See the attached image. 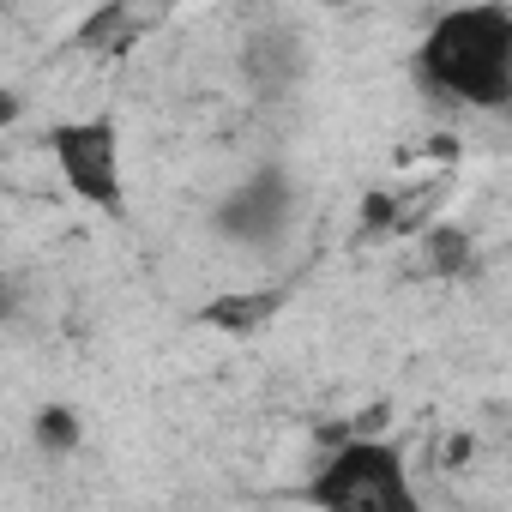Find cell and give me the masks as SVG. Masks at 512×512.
<instances>
[{"instance_id":"obj_1","label":"cell","mask_w":512,"mask_h":512,"mask_svg":"<svg viewBox=\"0 0 512 512\" xmlns=\"http://www.w3.org/2000/svg\"><path fill=\"white\" fill-rule=\"evenodd\" d=\"M416 73L458 109H506L512 97V13L500 0H464L440 13L416 49Z\"/></svg>"},{"instance_id":"obj_2","label":"cell","mask_w":512,"mask_h":512,"mask_svg":"<svg viewBox=\"0 0 512 512\" xmlns=\"http://www.w3.org/2000/svg\"><path fill=\"white\" fill-rule=\"evenodd\" d=\"M308 500L332 512H416V494L404 482V452L380 434H350L326 458V470L308 482Z\"/></svg>"},{"instance_id":"obj_3","label":"cell","mask_w":512,"mask_h":512,"mask_svg":"<svg viewBox=\"0 0 512 512\" xmlns=\"http://www.w3.org/2000/svg\"><path fill=\"white\" fill-rule=\"evenodd\" d=\"M49 157L67 181V193H79L97 211H121L127 199V175H121V133L109 115H85V121H61L49 133Z\"/></svg>"},{"instance_id":"obj_4","label":"cell","mask_w":512,"mask_h":512,"mask_svg":"<svg viewBox=\"0 0 512 512\" xmlns=\"http://www.w3.org/2000/svg\"><path fill=\"white\" fill-rule=\"evenodd\" d=\"M308 67V43L296 37V25H260L241 43V73L260 91H290Z\"/></svg>"},{"instance_id":"obj_5","label":"cell","mask_w":512,"mask_h":512,"mask_svg":"<svg viewBox=\"0 0 512 512\" xmlns=\"http://www.w3.org/2000/svg\"><path fill=\"white\" fill-rule=\"evenodd\" d=\"M278 308H284V290H223L199 308V320L217 332H253V326H272Z\"/></svg>"},{"instance_id":"obj_6","label":"cell","mask_w":512,"mask_h":512,"mask_svg":"<svg viewBox=\"0 0 512 512\" xmlns=\"http://www.w3.org/2000/svg\"><path fill=\"white\" fill-rule=\"evenodd\" d=\"M422 260L434 278H470L476 272V235L464 223H422Z\"/></svg>"},{"instance_id":"obj_7","label":"cell","mask_w":512,"mask_h":512,"mask_svg":"<svg viewBox=\"0 0 512 512\" xmlns=\"http://www.w3.org/2000/svg\"><path fill=\"white\" fill-rule=\"evenodd\" d=\"M79 434H85V428H79V416H73V410H61V404H49V410L37 416V446H43V452H55V458H61V452H79Z\"/></svg>"},{"instance_id":"obj_8","label":"cell","mask_w":512,"mask_h":512,"mask_svg":"<svg viewBox=\"0 0 512 512\" xmlns=\"http://www.w3.org/2000/svg\"><path fill=\"white\" fill-rule=\"evenodd\" d=\"M392 205H398V193H368L362 199V235H386L392 229Z\"/></svg>"},{"instance_id":"obj_9","label":"cell","mask_w":512,"mask_h":512,"mask_svg":"<svg viewBox=\"0 0 512 512\" xmlns=\"http://www.w3.org/2000/svg\"><path fill=\"white\" fill-rule=\"evenodd\" d=\"M19 109H25V97H19V91H0V127H13V121H19Z\"/></svg>"},{"instance_id":"obj_10","label":"cell","mask_w":512,"mask_h":512,"mask_svg":"<svg viewBox=\"0 0 512 512\" xmlns=\"http://www.w3.org/2000/svg\"><path fill=\"white\" fill-rule=\"evenodd\" d=\"M13 302H19V290H13V284H0V320L13 314Z\"/></svg>"},{"instance_id":"obj_11","label":"cell","mask_w":512,"mask_h":512,"mask_svg":"<svg viewBox=\"0 0 512 512\" xmlns=\"http://www.w3.org/2000/svg\"><path fill=\"white\" fill-rule=\"evenodd\" d=\"M320 7H344V0H320Z\"/></svg>"},{"instance_id":"obj_12","label":"cell","mask_w":512,"mask_h":512,"mask_svg":"<svg viewBox=\"0 0 512 512\" xmlns=\"http://www.w3.org/2000/svg\"><path fill=\"white\" fill-rule=\"evenodd\" d=\"M169 7H175V0H169Z\"/></svg>"}]
</instances>
